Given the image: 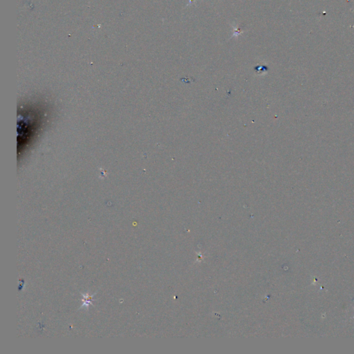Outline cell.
Wrapping results in <instances>:
<instances>
[{"instance_id": "cell-1", "label": "cell", "mask_w": 354, "mask_h": 354, "mask_svg": "<svg viewBox=\"0 0 354 354\" xmlns=\"http://www.w3.org/2000/svg\"><path fill=\"white\" fill-rule=\"evenodd\" d=\"M233 29H234V34H233V35H232V37H238V36L241 35V34L242 33V31L241 29H240V28L234 27V26H233Z\"/></svg>"}]
</instances>
